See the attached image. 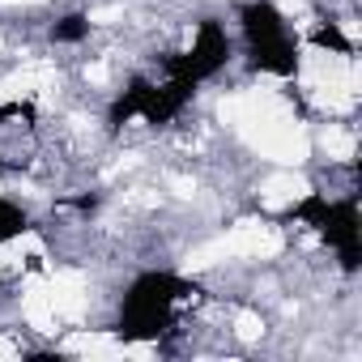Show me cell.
I'll use <instances>...</instances> for the list:
<instances>
[{
	"mask_svg": "<svg viewBox=\"0 0 362 362\" xmlns=\"http://www.w3.org/2000/svg\"><path fill=\"white\" fill-rule=\"evenodd\" d=\"M201 294L197 281L179 277L170 269H149L141 277H132V286L124 290V303H119V320H115V337L136 345V341H158L170 320H175V307Z\"/></svg>",
	"mask_w": 362,
	"mask_h": 362,
	"instance_id": "6da1fadb",
	"label": "cell"
},
{
	"mask_svg": "<svg viewBox=\"0 0 362 362\" xmlns=\"http://www.w3.org/2000/svg\"><path fill=\"white\" fill-rule=\"evenodd\" d=\"M286 222L311 226L341 260V269L354 277L362 269V218H358V197H324V192H307L303 201H294L286 214Z\"/></svg>",
	"mask_w": 362,
	"mask_h": 362,
	"instance_id": "7a4b0ae2",
	"label": "cell"
},
{
	"mask_svg": "<svg viewBox=\"0 0 362 362\" xmlns=\"http://www.w3.org/2000/svg\"><path fill=\"white\" fill-rule=\"evenodd\" d=\"M239 30L247 47V64L269 77H298V39L286 26V13L273 0H243Z\"/></svg>",
	"mask_w": 362,
	"mask_h": 362,
	"instance_id": "3957f363",
	"label": "cell"
},
{
	"mask_svg": "<svg viewBox=\"0 0 362 362\" xmlns=\"http://www.w3.org/2000/svg\"><path fill=\"white\" fill-rule=\"evenodd\" d=\"M201 86L184 81V77H166V81H149V77H132L124 94H115V103L107 107V128L119 132L124 124L141 119L149 128H166L170 119L184 115V107L197 98Z\"/></svg>",
	"mask_w": 362,
	"mask_h": 362,
	"instance_id": "277c9868",
	"label": "cell"
},
{
	"mask_svg": "<svg viewBox=\"0 0 362 362\" xmlns=\"http://www.w3.org/2000/svg\"><path fill=\"white\" fill-rule=\"evenodd\" d=\"M230 60V35L218 18H205L192 35L188 52H170L166 56V77H184L192 86H205L209 77H218Z\"/></svg>",
	"mask_w": 362,
	"mask_h": 362,
	"instance_id": "5b68a950",
	"label": "cell"
},
{
	"mask_svg": "<svg viewBox=\"0 0 362 362\" xmlns=\"http://www.w3.org/2000/svg\"><path fill=\"white\" fill-rule=\"evenodd\" d=\"M26 230H30V214H26L22 205H13V201L0 197V243H13V239H22Z\"/></svg>",
	"mask_w": 362,
	"mask_h": 362,
	"instance_id": "8992f818",
	"label": "cell"
},
{
	"mask_svg": "<svg viewBox=\"0 0 362 362\" xmlns=\"http://www.w3.org/2000/svg\"><path fill=\"white\" fill-rule=\"evenodd\" d=\"M311 43L320 47V52H337V56H354V39L337 26V22H328V26H320L315 35H311Z\"/></svg>",
	"mask_w": 362,
	"mask_h": 362,
	"instance_id": "52a82bcc",
	"label": "cell"
},
{
	"mask_svg": "<svg viewBox=\"0 0 362 362\" xmlns=\"http://www.w3.org/2000/svg\"><path fill=\"white\" fill-rule=\"evenodd\" d=\"M86 35H90V18L86 13H64L52 26V43H81Z\"/></svg>",
	"mask_w": 362,
	"mask_h": 362,
	"instance_id": "ba28073f",
	"label": "cell"
}]
</instances>
